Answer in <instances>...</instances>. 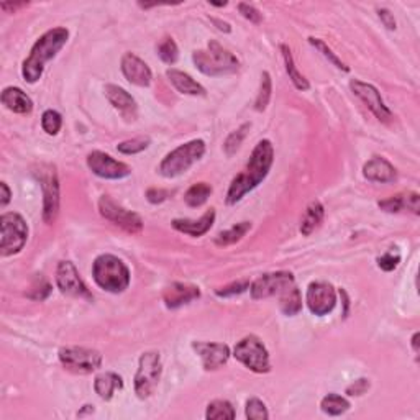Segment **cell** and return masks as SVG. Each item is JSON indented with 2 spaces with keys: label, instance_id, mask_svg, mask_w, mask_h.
I'll use <instances>...</instances> for the list:
<instances>
[{
  "label": "cell",
  "instance_id": "obj_10",
  "mask_svg": "<svg viewBox=\"0 0 420 420\" xmlns=\"http://www.w3.org/2000/svg\"><path fill=\"white\" fill-rule=\"evenodd\" d=\"M59 361L68 371L77 374H89L102 365V354L82 346H66L59 350Z\"/></svg>",
  "mask_w": 420,
  "mask_h": 420
},
{
  "label": "cell",
  "instance_id": "obj_21",
  "mask_svg": "<svg viewBox=\"0 0 420 420\" xmlns=\"http://www.w3.org/2000/svg\"><path fill=\"white\" fill-rule=\"evenodd\" d=\"M363 176L371 183H392L396 179V170L388 159L374 156L363 166Z\"/></svg>",
  "mask_w": 420,
  "mask_h": 420
},
{
  "label": "cell",
  "instance_id": "obj_51",
  "mask_svg": "<svg viewBox=\"0 0 420 420\" xmlns=\"http://www.w3.org/2000/svg\"><path fill=\"white\" fill-rule=\"evenodd\" d=\"M412 346H414V352H419V333H414L412 337Z\"/></svg>",
  "mask_w": 420,
  "mask_h": 420
},
{
  "label": "cell",
  "instance_id": "obj_36",
  "mask_svg": "<svg viewBox=\"0 0 420 420\" xmlns=\"http://www.w3.org/2000/svg\"><path fill=\"white\" fill-rule=\"evenodd\" d=\"M309 43H310L312 46L315 48V50H319L320 53H322L323 58H327L328 61H330V63L333 64V66H337V68L341 69V71H345V72H348V71H350V69L346 68L345 64H343V61H340L339 56H337L335 53H333V51L330 50V48H328L322 40H319V38H309Z\"/></svg>",
  "mask_w": 420,
  "mask_h": 420
},
{
  "label": "cell",
  "instance_id": "obj_7",
  "mask_svg": "<svg viewBox=\"0 0 420 420\" xmlns=\"http://www.w3.org/2000/svg\"><path fill=\"white\" fill-rule=\"evenodd\" d=\"M233 357L254 373H268L271 370L266 346L254 335L245 337L243 340L238 341L233 350Z\"/></svg>",
  "mask_w": 420,
  "mask_h": 420
},
{
  "label": "cell",
  "instance_id": "obj_24",
  "mask_svg": "<svg viewBox=\"0 0 420 420\" xmlns=\"http://www.w3.org/2000/svg\"><path fill=\"white\" fill-rule=\"evenodd\" d=\"M166 76L170 77L171 84L179 90L181 94L188 95H206V89L199 84L197 81H194L189 74H186L183 71H177V69H168Z\"/></svg>",
  "mask_w": 420,
  "mask_h": 420
},
{
  "label": "cell",
  "instance_id": "obj_17",
  "mask_svg": "<svg viewBox=\"0 0 420 420\" xmlns=\"http://www.w3.org/2000/svg\"><path fill=\"white\" fill-rule=\"evenodd\" d=\"M192 348L202 358L206 370H219L230 358V348L225 343H209V341H194Z\"/></svg>",
  "mask_w": 420,
  "mask_h": 420
},
{
  "label": "cell",
  "instance_id": "obj_12",
  "mask_svg": "<svg viewBox=\"0 0 420 420\" xmlns=\"http://www.w3.org/2000/svg\"><path fill=\"white\" fill-rule=\"evenodd\" d=\"M350 89H352V92L357 95L359 101L365 103L368 109L373 112L374 117L379 120V122H384V123L391 122V119H392L391 110L388 109V106L384 103L383 97H381L379 90L376 89L374 86L354 79L350 82Z\"/></svg>",
  "mask_w": 420,
  "mask_h": 420
},
{
  "label": "cell",
  "instance_id": "obj_23",
  "mask_svg": "<svg viewBox=\"0 0 420 420\" xmlns=\"http://www.w3.org/2000/svg\"><path fill=\"white\" fill-rule=\"evenodd\" d=\"M2 103L15 114L27 115L33 110V102L23 90L19 88H6L2 92Z\"/></svg>",
  "mask_w": 420,
  "mask_h": 420
},
{
  "label": "cell",
  "instance_id": "obj_16",
  "mask_svg": "<svg viewBox=\"0 0 420 420\" xmlns=\"http://www.w3.org/2000/svg\"><path fill=\"white\" fill-rule=\"evenodd\" d=\"M337 304V294L332 284L323 283V281H317L312 283L307 289V306L312 314L323 317L328 312L333 310Z\"/></svg>",
  "mask_w": 420,
  "mask_h": 420
},
{
  "label": "cell",
  "instance_id": "obj_37",
  "mask_svg": "<svg viewBox=\"0 0 420 420\" xmlns=\"http://www.w3.org/2000/svg\"><path fill=\"white\" fill-rule=\"evenodd\" d=\"M63 119L56 110H46L41 117V127L48 135H56L61 130Z\"/></svg>",
  "mask_w": 420,
  "mask_h": 420
},
{
  "label": "cell",
  "instance_id": "obj_50",
  "mask_svg": "<svg viewBox=\"0 0 420 420\" xmlns=\"http://www.w3.org/2000/svg\"><path fill=\"white\" fill-rule=\"evenodd\" d=\"M212 21H214V23L217 25L219 30H222V32H225V33H228L232 30L230 25H228L227 21H222V20H217V19H212Z\"/></svg>",
  "mask_w": 420,
  "mask_h": 420
},
{
  "label": "cell",
  "instance_id": "obj_13",
  "mask_svg": "<svg viewBox=\"0 0 420 420\" xmlns=\"http://www.w3.org/2000/svg\"><path fill=\"white\" fill-rule=\"evenodd\" d=\"M294 286V276L291 272L279 271V272H270V274H263L251 284V297L254 301L258 299H266L274 296L278 292H284L286 289L292 288Z\"/></svg>",
  "mask_w": 420,
  "mask_h": 420
},
{
  "label": "cell",
  "instance_id": "obj_40",
  "mask_svg": "<svg viewBox=\"0 0 420 420\" xmlns=\"http://www.w3.org/2000/svg\"><path fill=\"white\" fill-rule=\"evenodd\" d=\"M246 417L250 420H266L270 417V414H268L266 406L257 397H253V399H248V402H246Z\"/></svg>",
  "mask_w": 420,
  "mask_h": 420
},
{
  "label": "cell",
  "instance_id": "obj_4",
  "mask_svg": "<svg viewBox=\"0 0 420 420\" xmlns=\"http://www.w3.org/2000/svg\"><path fill=\"white\" fill-rule=\"evenodd\" d=\"M94 281L103 291L119 294L130 284V271L125 263L114 254H101L92 266Z\"/></svg>",
  "mask_w": 420,
  "mask_h": 420
},
{
  "label": "cell",
  "instance_id": "obj_1",
  "mask_svg": "<svg viewBox=\"0 0 420 420\" xmlns=\"http://www.w3.org/2000/svg\"><path fill=\"white\" fill-rule=\"evenodd\" d=\"M272 159H274V150L270 140H261L254 146L253 153L243 172H240L235 179L232 181L230 189L227 192V203L240 202L250 190L258 188L261 181L265 179L272 166Z\"/></svg>",
  "mask_w": 420,
  "mask_h": 420
},
{
  "label": "cell",
  "instance_id": "obj_49",
  "mask_svg": "<svg viewBox=\"0 0 420 420\" xmlns=\"http://www.w3.org/2000/svg\"><path fill=\"white\" fill-rule=\"evenodd\" d=\"M23 7H27V3L25 2H20V3H0V8H2V10H6V12H17L19 10V8H23Z\"/></svg>",
  "mask_w": 420,
  "mask_h": 420
},
{
  "label": "cell",
  "instance_id": "obj_18",
  "mask_svg": "<svg viewBox=\"0 0 420 420\" xmlns=\"http://www.w3.org/2000/svg\"><path fill=\"white\" fill-rule=\"evenodd\" d=\"M122 72L125 79L132 84L140 86V88H148L153 79L151 69L145 61H141L138 56L133 53H125L122 58Z\"/></svg>",
  "mask_w": 420,
  "mask_h": 420
},
{
  "label": "cell",
  "instance_id": "obj_43",
  "mask_svg": "<svg viewBox=\"0 0 420 420\" xmlns=\"http://www.w3.org/2000/svg\"><path fill=\"white\" fill-rule=\"evenodd\" d=\"M401 257L397 253H392V251H389V253L383 254V257L378 258V266L383 271H394L399 265Z\"/></svg>",
  "mask_w": 420,
  "mask_h": 420
},
{
  "label": "cell",
  "instance_id": "obj_46",
  "mask_svg": "<svg viewBox=\"0 0 420 420\" xmlns=\"http://www.w3.org/2000/svg\"><path fill=\"white\" fill-rule=\"evenodd\" d=\"M170 197V192L164 189H158V188H153V189H148L146 190V199L151 203H161L166 201V199Z\"/></svg>",
  "mask_w": 420,
  "mask_h": 420
},
{
  "label": "cell",
  "instance_id": "obj_2",
  "mask_svg": "<svg viewBox=\"0 0 420 420\" xmlns=\"http://www.w3.org/2000/svg\"><path fill=\"white\" fill-rule=\"evenodd\" d=\"M68 38L69 32L63 27L53 28L45 34H41L40 40L33 45L28 58L23 61V68H21L23 79L30 82V84H34V82L40 79L45 63L51 61L58 54V51L66 45Z\"/></svg>",
  "mask_w": 420,
  "mask_h": 420
},
{
  "label": "cell",
  "instance_id": "obj_8",
  "mask_svg": "<svg viewBox=\"0 0 420 420\" xmlns=\"http://www.w3.org/2000/svg\"><path fill=\"white\" fill-rule=\"evenodd\" d=\"M161 378V357L156 352L143 353L135 376V392L140 399H146L154 392Z\"/></svg>",
  "mask_w": 420,
  "mask_h": 420
},
{
  "label": "cell",
  "instance_id": "obj_42",
  "mask_svg": "<svg viewBox=\"0 0 420 420\" xmlns=\"http://www.w3.org/2000/svg\"><path fill=\"white\" fill-rule=\"evenodd\" d=\"M51 284L48 283L45 278H38L32 286V292H28V297L34 299V301H45V299L51 294Z\"/></svg>",
  "mask_w": 420,
  "mask_h": 420
},
{
  "label": "cell",
  "instance_id": "obj_11",
  "mask_svg": "<svg viewBox=\"0 0 420 420\" xmlns=\"http://www.w3.org/2000/svg\"><path fill=\"white\" fill-rule=\"evenodd\" d=\"M99 212L106 220L115 223L117 227L123 228L125 232L132 233H140L143 230V222L140 219V215H137L135 212H130L127 209H123L122 206L112 201L109 196H103L99 201Z\"/></svg>",
  "mask_w": 420,
  "mask_h": 420
},
{
  "label": "cell",
  "instance_id": "obj_6",
  "mask_svg": "<svg viewBox=\"0 0 420 420\" xmlns=\"http://www.w3.org/2000/svg\"><path fill=\"white\" fill-rule=\"evenodd\" d=\"M0 254L10 257L23 250L28 238V227L21 215L8 212L0 217Z\"/></svg>",
  "mask_w": 420,
  "mask_h": 420
},
{
  "label": "cell",
  "instance_id": "obj_28",
  "mask_svg": "<svg viewBox=\"0 0 420 420\" xmlns=\"http://www.w3.org/2000/svg\"><path fill=\"white\" fill-rule=\"evenodd\" d=\"M250 230H251L250 222H240V223L233 225V227L228 228V230L220 232L217 238H215V243H217L219 246L233 245V243H237V241H240L241 238H243Z\"/></svg>",
  "mask_w": 420,
  "mask_h": 420
},
{
  "label": "cell",
  "instance_id": "obj_20",
  "mask_svg": "<svg viewBox=\"0 0 420 420\" xmlns=\"http://www.w3.org/2000/svg\"><path fill=\"white\" fill-rule=\"evenodd\" d=\"M214 220H215V210L210 209L199 220H189V219L172 220V228L177 232L184 233V235L197 238L206 235V233L210 230L212 225H214Z\"/></svg>",
  "mask_w": 420,
  "mask_h": 420
},
{
  "label": "cell",
  "instance_id": "obj_29",
  "mask_svg": "<svg viewBox=\"0 0 420 420\" xmlns=\"http://www.w3.org/2000/svg\"><path fill=\"white\" fill-rule=\"evenodd\" d=\"M281 51H283V56H284V63H286V71H288V74H289V79L292 81V84L296 86V88L299 89V90H307L310 88V84H309V81L306 79L304 76L301 74V72L297 71V68H296V64H294V58H292V53H291V50H289L288 46L286 45H283L281 46Z\"/></svg>",
  "mask_w": 420,
  "mask_h": 420
},
{
  "label": "cell",
  "instance_id": "obj_31",
  "mask_svg": "<svg viewBox=\"0 0 420 420\" xmlns=\"http://www.w3.org/2000/svg\"><path fill=\"white\" fill-rule=\"evenodd\" d=\"M206 417L210 420H233L235 419V409H233V406L228 401H212L207 406Z\"/></svg>",
  "mask_w": 420,
  "mask_h": 420
},
{
  "label": "cell",
  "instance_id": "obj_5",
  "mask_svg": "<svg viewBox=\"0 0 420 420\" xmlns=\"http://www.w3.org/2000/svg\"><path fill=\"white\" fill-rule=\"evenodd\" d=\"M206 153V143L202 140H192L186 145L177 146L171 153L164 156V159L159 164V172L164 177H176L181 176L197 163Z\"/></svg>",
  "mask_w": 420,
  "mask_h": 420
},
{
  "label": "cell",
  "instance_id": "obj_32",
  "mask_svg": "<svg viewBox=\"0 0 420 420\" xmlns=\"http://www.w3.org/2000/svg\"><path fill=\"white\" fill-rule=\"evenodd\" d=\"M212 194V186L207 183H197L194 184L192 188H189L188 192H186L184 201L189 207H201L207 202V199L210 197Z\"/></svg>",
  "mask_w": 420,
  "mask_h": 420
},
{
  "label": "cell",
  "instance_id": "obj_19",
  "mask_svg": "<svg viewBox=\"0 0 420 420\" xmlns=\"http://www.w3.org/2000/svg\"><path fill=\"white\" fill-rule=\"evenodd\" d=\"M201 297V291L199 288L192 284H184V283H174L170 288L164 289L163 299L164 304L168 309H177V307L189 304V302L196 301Z\"/></svg>",
  "mask_w": 420,
  "mask_h": 420
},
{
  "label": "cell",
  "instance_id": "obj_15",
  "mask_svg": "<svg viewBox=\"0 0 420 420\" xmlns=\"http://www.w3.org/2000/svg\"><path fill=\"white\" fill-rule=\"evenodd\" d=\"M56 284H58L59 291L68 294V296L92 299V294L89 292V289L82 283L79 272H77L76 266L71 261L59 263L58 270H56Z\"/></svg>",
  "mask_w": 420,
  "mask_h": 420
},
{
  "label": "cell",
  "instance_id": "obj_25",
  "mask_svg": "<svg viewBox=\"0 0 420 420\" xmlns=\"http://www.w3.org/2000/svg\"><path fill=\"white\" fill-rule=\"evenodd\" d=\"M378 206L386 212H399L402 209L412 210L414 214H419V194L417 192H407V194H397L386 199V201H381Z\"/></svg>",
  "mask_w": 420,
  "mask_h": 420
},
{
  "label": "cell",
  "instance_id": "obj_44",
  "mask_svg": "<svg viewBox=\"0 0 420 420\" xmlns=\"http://www.w3.org/2000/svg\"><path fill=\"white\" fill-rule=\"evenodd\" d=\"M238 10H240V14L243 15L246 20H250L251 23H261V14H259L253 6H250V3H238Z\"/></svg>",
  "mask_w": 420,
  "mask_h": 420
},
{
  "label": "cell",
  "instance_id": "obj_47",
  "mask_svg": "<svg viewBox=\"0 0 420 420\" xmlns=\"http://www.w3.org/2000/svg\"><path fill=\"white\" fill-rule=\"evenodd\" d=\"M378 15H379L381 21H383L384 27H386L388 30H396V19H394V15L388 10V8H379Z\"/></svg>",
  "mask_w": 420,
  "mask_h": 420
},
{
  "label": "cell",
  "instance_id": "obj_45",
  "mask_svg": "<svg viewBox=\"0 0 420 420\" xmlns=\"http://www.w3.org/2000/svg\"><path fill=\"white\" fill-rule=\"evenodd\" d=\"M368 389H370V381L358 379L354 381L352 386L346 388V394H348V396H361V394H365Z\"/></svg>",
  "mask_w": 420,
  "mask_h": 420
},
{
  "label": "cell",
  "instance_id": "obj_9",
  "mask_svg": "<svg viewBox=\"0 0 420 420\" xmlns=\"http://www.w3.org/2000/svg\"><path fill=\"white\" fill-rule=\"evenodd\" d=\"M43 189V219L46 223H53L59 212V183L56 170L50 164H41L40 170L34 171Z\"/></svg>",
  "mask_w": 420,
  "mask_h": 420
},
{
  "label": "cell",
  "instance_id": "obj_39",
  "mask_svg": "<svg viewBox=\"0 0 420 420\" xmlns=\"http://www.w3.org/2000/svg\"><path fill=\"white\" fill-rule=\"evenodd\" d=\"M150 146V138L140 137V138H133V140L123 141L117 146V150L123 154H137L141 153L143 150H146Z\"/></svg>",
  "mask_w": 420,
  "mask_h": 420
},
{
  "label": "cell",
  "instance_id": "obj_41",
  "mask_svg": "<svg viewBox=\"0 0 420 420\" xmlns=\"http://www.w3.org/2000/svg\"><path fill=\"white\" fill-rule=\"evenodd\" d=\"M250 288V281L241 279V281H235V283L225 286V288H220L215 291L219 297H232V296H238V294L245 292L246 289Z\"/></svg>",
  "mask_w": 420,
  "mask_h": 420
},
{
  "label": "cell",
  "instance_id": "obj_22",
  "mask_svg": "<svg viewBox=\"0 0 420 420\" xmlns=\"http://www.w3.org/2000/svg\"><path fill=\"white\" fill-rule=\"evenodd\" d=\"M106 95L109 99V102L115 107L127 119H133L137 115V102L135 99L130 95L127 90L119 88V86L109 84L106 86Z\"/></svg>",
  "mask_w": 420,
  "mask_h": 420
},
{
  "label": "cell",
  "instance_id": "obj_3",
  "mask_svg": "<svg viewBox=\"0 0 420 420\" xmlns=\"http://www.w3.org/2000/svg\"><path fill=\"white\" fill-rule=\"evenodd\" d=\"M192 61L202 74L210 77L233 74L240 68V61L235 54L217 41H210L207 50H199L192 54Z\"/></svg>",
  "mask_w": 420,
  "mask_h": 420
},
{
  "label": "cell",
  "instance_id": "obj_14",
  "mask_svg": "<svg viewBox=\"0 0 420 420\" xmlns=\"http://www.w3.org/2000/svg\"><path fill=\"white\" fill-rule=\"evenodd\" d=\"M89 170L103 179H123L130 174V168L122 161H117L110 154L102 151H92L88 156Z\"/></svg>",
  "mask_w": 420,
  "mask_h": 420
},
{
  "label": "cell",
  "instance_id": "obj_26",
  "mask_svg": "<svg viewBox=\"0 0 420 420\" xmlns=\"http://www.w3.org/2000/svg\"><path fill=\"white\" fill-rule=\"evenodd\" d=\"M123 388V381L117 373H102L94 381V389L103 401H110L117 389Z\"/></svg>",
  "mask_w": 420,
  "mask_h": 420
},
{
  "label": "cell",
  "instance_id": "obj_30",
  "mask_svg": "<svg viewBox=\"0 0 420 420\" xmlns=\"http://www.w3.org/2000/svg\"><path fill=\"white\" fill-rule=\"evenodd\" d=\"M281 310H283V314L286 315H296L301 312L302 309V296L301 291H299L297 288H289L286 289L283 297H281Z\"/></svg>",
  "mask_w": 420,
  "mask_h": 420
},
{
  "label": "cell",
  "instance_id": "obj_48",
  "mask_svg": "<svg viewBox=\"0 0 420 420\" xmlns=\"http://www.w3.org/2000/svg\"><path fill=\"white\" fill-rule=\"evenodd\" d=\"M0 190H2V196H0V206L6 207L7 203L10 202L12 192H10V189H8L7 183H0Z\"/></svg>",
  "mask_w": 420,
  "mask_h": 420
},
{
  "label": "cell",
  "instance_id": "obj_35",
  "mask_svg": "<svg viewBox=\"0 0 420 420\" xmlns=\"http://www.w3.org/2000/svg\"><path fill=\"white\" fill-rule=\"evenodd\" d=\"M158 54L166 64H174L179 58V50L172 38H164L158 45Z\"/></svg>",
  "mask_w": 420,
  "mask_h": 420
},
{
  "label": "cell",
  "instance_id": "obj_34",
  "mask_svg": "<svg viewBox=\"0 0 420 420\" xmlns=\"http://www.w3.org/2000/svg\"><path fill=\"white\" fill-rule=\"evenodd\" d=\"M250 128H251L250 123H243L240 128L235 130V132H233V133H230V137L227 138V141H225V145H223L225 153H227L228 156H232L233 153H237V150L240 148V145H241V143H243L246 133H248Z\"/></svg>",
  "mask_w": 420,
  "mask_h": 420
},
{
  "label": "cell",
  "instance_id": "obj_38",
  "mask_svg": "<svg viewBox=\"0 0 420 420\" xmlns=\"http://www.w3.org/2000/svg\"><path fill=\"white\" fill-rule=\"evenodd\" d=\"M271 76L270 72H263L261 76V88H259L258 92V99H257V110L263 112L268 107V103H270L271 99Z\"/></svg>",
  "mask_w": 420,
  "mask_h": 420
},
{
  "label": "cell",
  "instance_id": "obj_27",
  "mask_svg": "<svg viewBox=\"0 0 420 420\" xmlns=\"http://www.w3.org/2000/svg\"><path fill=\"white\" fill-rule=\"evenodd\" d=\"M323 219V206L319 201H314L307 207L304 219H302L301 223V233L302 235H310L315 228L319 227L320 222Z\"/></svg>",
  "mask_w": 420,
  "mask_h": 420
},
{
  "label": "cell",
  "instance_id": "obj_33",
  "mask_svg": "<svg viewBox=\"0 0 420 420\" xmlns=\"http://www.w3.org/2000/svg\"><path fill=\"white\" fill-rule=\"evenodd\" d=\"M320 407H322V410L328 415H341L345 414L346 410L350 409V402L345 399V397L339 396V394H328L320 402Z\"/></svg>",
  "mask_w": 420,
  "mask_h": 420
}]
</instances>
